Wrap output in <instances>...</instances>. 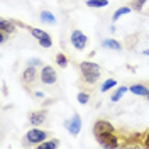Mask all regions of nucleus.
<instances>
[{
    "label": "nucleus",
    "mask_w": 149,
    "mask_h": 149,
    "mask_svg": "<svg viewBox=\"0 0 149 149\" xmlns=\"http://www.w3.org/2000/svg\"><path fill=\"white\" fill-rule=\"evenodd\" d=\"M115 85H117V81H115L113 78H109V80H105V81H103V85H102V88H100V90H102V92H109V90L113 88Z\"/></svg>",
    "instance_id": "22"
},
{
    "label": "nucleus",
    "mask_w": 149,
    "mask_h": 149,
    "mask_svg": "<svg viewBox=\"0 0 149 149\" xmlns=\"http://www.w3.org/2000/svg\"><path fill=\"white\" fill-rule=\"evenodd\" d=\"M92 130H93V136L97 137V136H102V134L115 132V127H113L109 120H105V119H98V120H95Z\"/></svg>",
    "instance_id": "8"
},
{
    "label": "nucleus",
    "mask_w": 149,
    "mask_h": 149,
    "mask_svg": "<svg viewBox=\"0 0 149 149\" xmlns=\"http://www.w3.org/2000/svg\"><path fill=\"white\" fill-rule=\"evenodd\" d=\"M58 146H59V141L53 139V141H44V142H41L37 148L39 149H56Z\"/></svg>",
    "instance_id": "19"
},
{
    "label": "nucleus",
    "mask_w": 149,
    "mask_h": 149,
    "mask_svg": "<svg viewBox=\"0 0 149 149\" xmlns=\"http://www.w3.org/2000/svg\"><path fill=\"white\" fill-rule=\"evenodd\" d=\"M129 90L134 93V95H139V97H148V95H149V85L134 83L132 86H129Z\"/></svg>",
    "instance_id": "12"
},
{
    "label": "nucleus",
    "mask_w": 149,
    "mask_h": 149,
    "mask_svg": "<svg viewBox=\"0 0 149 149\" xmlns=\"http://www.w3.org/2000/svg\"><path fill=\"white\" fill-rule=\"evenodd\" d=\"M127 90H129V88H127V86H120V88H117V90H115V92L112 93L110 100H112V102H119V100H120L122 97H124V93L127 92Z\"/></svg>",
    "instance_id": "18"
},
{
    "label": "nucleus",
    "mask_w": 149,
    "mask_h": 149,
    "mask_svg": "<svg viewBox=\"0 0 149 149\" xmlns=\"http://www.w3.org/2000/svg\"><path fill=\"white\" fill-rule=\"evenodd\" d=\"M148 85H149V83H148ZM146 98H148V100H149V95H148V97H146Z\"/></svg>",
    "instance_id": "28"
},
{
    "label": "nucleus",
    "mask_w": 149,
    "mask_h": 149,
    "mask_svg": "<svg viewBox=\"0 0 149 149\" xmlns=\"http://www.w3.org/2000/svg\"><path fill=\"white\" fill-rule=\"evenodd\" d=\"M86 5L93 7V9H102L109 5V0H86Z\"/></svg>",
    "instance_id": "17"
},
{
    "label": "nucleus",
    "mask_w": 149,
    "mask_h": 149,
    "mask_svg": "<svg viewBox=\"0 0 149 149\" xmlns=\"http://www.w3.org/2000/svg\"><path fill=\"white\" fill-rule=\"evenodd\" d=\"M88 100H90V93L88 92H80L78 93V102L80 103H88Z\"/></svg>",
    "instance_id": "23"
},
{
    "label": "nucleus",
    "mask_w": 149,
    "mask_h": 149,
    "mask_svg": "<svg viewBox=\"0 0 149 149\" xmlns=\"http://www.w3.org/2000/svg\"><path fill=\"white\" fill-rule=\"evenodd\" d=\"M34 97H36V98H39V100H41V98H42L44 95H42V93H41V92H36V93H34Z\"/></svg>",
    "instance_id": "26"
},
{
    "label": "nucleus",
    "mask_w": 149,
    "mask_h": 149,
    "mask_svg": "<svg viewBox=\"0 0 149 149\" xmlns=\"http://www.w3.org/2000/svg\"><path fill=\"white\" fill-rule=\"evenodd\" d=\"M144 54H146V56H149V49H146V51H144Z\"/></svg>",
    "instance_id": "27"
},
{
    "label": "nucleus",
    "mask_w": 149,
    "mask_h": 149,
    "mask_svg": "<svg viewBox=\"0 0 149 149\" xmlns=\"http://www.w3.org/2000/svg\"><path fill=\"white\" fill-rule=\"evenodd\" d=\"M7 37H9V32H5V31H0V42H2V44L7 41Z\"/></svg>",
    "instance_id": "25"
},
{
    "label": "nucleus",
    "mask_w": 149,
    "mask_h": 149,
    "mask_svg": "<svg viewBox=\"0 0 149 149\" xmlns=\"http://www.w3.org/2000/svg\"><path fill=\"white\" fill-rule=\"evenodd\" d=\"M46 117H47V110H46V109L32 110V112H29V115H27L29 124H31V125H34V127L41 125V124H44V122H46Z\"/></svg>",
    "instance_id": "10"
},
{
    "label": "nucleus",
    "mask_w": 149,
    "mask_h": 149,
    "mask_svg": "<svg viewBox=\"0 0 149 149\" xmlns=\"http://www.w3.org/2000/svg\"><path fill=\"white\" fill-rule=\"evenodd\" d=\"M78 70H80V81L78 83L81 86H95V83L100 80V74H102L100 66L93 61H81L78 65Z\"/></svg>",
    "instance_id": "1"
},
{
    "label": "nucleus",
    "mask_w": 149,
    "mask_h": 149,
    "mask_svg": "<svg viewBox=\"0 0 149 149\" xmlns=\"http://www.w3.org/2000/svg\"><path fill=\"white\" fill-rule=\"evenodd\" d=\"M103 47H109V49H113V51H120L122 49V44L119 41H115V39H105L102 42Z\"/></svg>",
    "instance_id": "15"
},
{
    "label": "nucleus",
    "mask_w": 149,
    "mask_h": 149,
    "mask_svg": "<svg viewBox=\"0 0 149 149\" xmlns=\"http://www.w3.org/2000/svg\"><path fill=\"white\" fill-rule=\"evenodd\" d=\"M146 2H148V0H132L129 7L134 10V12H141V10H142V7L146 5Z\"/></svg>",
    "instance_id": "20"
},
{
    "label": "nucleus",
    "mask_w": 149,
    "mask_h": 149,
    "mask_svg": "<svg viewBox=\"0 0 149 149\" xmlns=\"http://www.w3.org/2000/svg\"><path fill=\"white\" fill-rule=\"evenodd\" d=\"M70 41H71V44H73L74 49H78V51H83L85 47H86V42H88V37L85 36L81 31H73L71 32V37H70Z\"/></svg>",
    "instance_id": "9"
},
{
    "label": "nucleus",
    "mask_w": 149,
    "mask_h": 149,
    "mask_svg": "<svg viewBox=\"0 0 149 149\" xmlns=\"http://www.w3.org/2000/svg\"><path fill=\"white\" fill-rule=\"evenodd\" d=\"M39 17H41V22H42V24H49V26H51V24H56V17L49 12V10H42Z\"/></svg>",
    "instance_id": "14"
},
{
    "label": "nucleus",
    "mask_w": 149,
    "mask_h": 149,
    "mask_svg": "<svg viewBox=\"0 0 149 149\" xmlns=\"http://www.w3.org/2000/svg\"><path fill=\"white\" fill-rule=\"evenodd\" d=\"M97 141L102 144L103 148H120L122 146V139L117 132H109V134L97 136Z\"/></svg>",
    "instance_id": "4"
},
{
    "label": "nucleus",
    "mask_w": 149,
    "mask_h": 149,
    "mask_svg": "<svg viewBox=\"0 0 149 149\" xmlns=\"http://www.w3.org/2000/svg\"><path fill=\"white\" fill-rule=\"evenodd\" d=\"M24 27H26L32 36L36 37L37 41H39V44H41L42 47H51V46H53L51 36H49L47 32H44L42 29H36V27H32V26H24Z\"/></svg>",
    "instance_id": "7"
},
{
    "label": "nucleus",
    "mask_w": 149,
    "mask_h": 149,
    "mask_svg": "<svg viewBox=\"0 0 149 149\" xmlns=\"http://www.w3.org/2000/svg\"><path fill=\"white\" fill-rule=\"evenodd\" d=\"M27 65H32V66H41V68L44 66L41 59H31V61H27Z\"/></svg>",
    "instance_id": "24"
},
{
    "label": "nucleus",
    "mask_w": 149,
    "mask_h": 149,
    "mask_svg": "<svg viewBox=\"0 0 149 149\" xmlns=\"http://www.w3.org/2000/svg\"><path fill=\"white\" fill-rule=\"evenodd\" d=\"M37 78H39V74H37V68L36 66H32V65H27L24 70H22L19 81H20L22 88H24L26 92L32 93V88H34L36 83H37Z\"/></svg>",
    "instance_id": "2"
},
{
    "label": "nucleus",
    "mask_w": 149,
    "mask_h": 149,
    "mask_svg": "<svg viewBox=\"0 0 149 149\" xmlns=\"http://www.w3.org/2000/svg\"><path fill=\"white\" fill-rule=\"evenodd\" d=\"M15 26H17V22L15 20H9V19H2L0 20V31H5V32H15Z\"/></svg>",
    "instance_id": "13"
},
{
    "label": "nucleus",
    "mask_w": 149,
    "mask_h": 149,
    "mask_svg": "<svg viewBox=\"0 0 149 149\" xmlns=\"http://www.w3.org/2000/svg\"><path fill=\"white\" fill-rule=\"evenodd\" d=\"M122 146H137V148H149V130L142 134H134L130 137H125V142Z\"/></svg>",
    "instance_id": "5"
},
{
    "label": "nucleus",
    "mask_w": 149,
    "mask_h": 149,
    "mask_svg": "<svg viewBox=\"0 0 149 149\" xmlns=\"http://www.w3.org/2000/svg\"><path fill=\"white\" fill-rule=\"evenodd\" d=\"M65 127L68 129V132L73 134V136L80 134V130H81V117H80L78 113H73V117L65 122Z\"/></svg>",
    "instance_id": "11"
},
{
    "label": "nucleus",
    "mask_w": 149,
    "mask_h": 149,
    "mask_svg": "<svg viewBox=\"0 0 149 149\" xmlns=\"http://www.w3.org/2000/svg\"><path fill=\"white\" fill-rule=\"evenodd\" d=\"M130 10H132L130 7H120V9H117V10H115V14H113V17H112V20H113V22H115V20H119V17H120V15L129 14Z\"/></svg>",
    "instance_id": "21"
},
{
    "label": "nucleus",
    "mask_w": 149,
    "mask_h": 149,
    "mask_svg": "<svg viewBox=\"0 0 149 149\" xmlns=\"http://www.w3.org/2000/svg\"><path fill=\"white\" fill-rule=\"evenodd\" d=\"M49 137V132L47 130H42V129H31L26 132L24 136V144L26 146H39L41 142Z\"/></svg>",
    "instance_id": "3"
},
{
    "label": "nucleus",
    "mask_w": 149,
    "mask_h": 149,
    "mask_svg": "<svg viewBox=\"0 0 149 149\" xmlns=\"http://www.w3.org/2000/svg\"><path fill=\"white\" fill-rule=\"evenodd\" d=\"M56 65L59 66V68H66V66L70 65L68 56L63 54V53H58V54H56Z\"/></svg>",
    "instance_id": "16"
},
{
    "label": "nucleus",
    "mask_w": 149,
    "mask_h": 149,
    "mask_svg": "<svg viewBox=\"0 0 149 149\" xmlns=\"http://www.w3.org/2000/svg\"><path fill=\"white\" fill-rule=\"evenodd\" d=\"M39 80H41V83L42 85L51 86V85H54L56 81H58V71H56L53 66L44 65L42 66V70H41V73H39Z\"/></svg>",
    "instance_id": "6"
}]
</instances>
